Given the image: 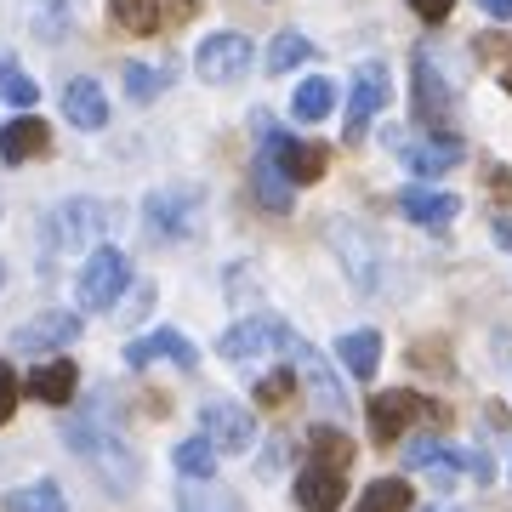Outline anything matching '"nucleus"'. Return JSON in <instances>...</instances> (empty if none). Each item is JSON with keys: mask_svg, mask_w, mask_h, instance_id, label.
Segmentation results:
<instances>
[{"mask_svg": "<svg viewBox=\"0 0 512 512\" xmlns=\"http://www.w3.org/2000/svg\"><path fill=\"white\" fill-rule=\"evenodd\" d=\"M74 336H80V313H40V319H29V325H18V336H12V348L18 353H52V348H69Z\"/></svg>", "mask_w": 512, "mask_h": 512, "instance_id": "14", "label": "nucleus"}, {"mask_svg": "<svg viewBox=\"0 0 512 512\" xmlns=\"http://www.w3.org/2000/svg\"><path fill=\"white\" fill-rule=\"evenodd\" d=\"M404 467H410V473H433L444 490H450L456 473L467 467V450H450V444H439V439H410L404 444Z\"/></svg>", "mask_w": 512, "mask_h": 512, "instance_id": "18", "label": "nucleus"}, {"mask_svg": "<svg viewBox=\"0 0 512 512\" xmlns=\"http://www.w3.org/2000/svg\"><path fill=\"white\" fill-rule=\"evenodd\" d=\"M177 512H245L234 490H217L211 478H194L188 490H177Z\"/></svg>", "mask_w": 512, "mask_h": 512, "instance_id": "26", "label": "nucleus"}, {"mask_svg": "<svg viewBox=\"0 0 512 512\" xmlns=\"http://www.w3.org/2000/svg\"><path fill=\"white\" fill-rule=\"evenodd\" d=\"M200 421H205V433H211V444H217L222 456H239V450H251V444H256L251 410H245V404H234V399H211L200 410Z\"/></svg>", "mask_w": 512, "mask_h": 512, "instance_id": "11", "label": "nucleus"}, {"mask_svg": "<svg viewBox=\"0 0 512 512\" xmlns=\"http://www.w3.org/2000/svg\"><path fill=\"white\" fill-rule=\"evenodd\" d=\"M382 143L399 154L416 177H439V171H450V165H461V137L456 131H404V126H387Z\"/></svg>", "mask_w": 512, "mask_h": 512, "instance_id": "3", "label": "nucleus"}, {"mask_svg": "<svg viewBox=\"0 0 512 512\" xmlns=\"http://www.w3.org/2000/svg\"><path fill=\"white\" fill-rule=\"evenodd\" d=\"M63 439H69V450L80 461H92V473L109 484V495H131V484L143 478V467H137V456H131V444L120 439L114 427H103L97 416L63 421Z\"/></svg>", "mask_w": 512, "mask_h": 512, "instance_id": "1", "label": "nucleus"}, {"mask_svg": "<svg viewBox=\"0 0 512 512\" xmlns=\"http://www.w3.org/2000/svg\"><path fill=\"white\" fill-rule=\"evenodd\" d=\"M251 188H256V200L268 205L274 217H285V211H291V205H296V183H291V177H285V171H279L274 160H268V154L256 160V171H251Z\"/></svg>", "mask_w": 512, "mask_h": 512, "instance_id": "23", "label": "nucleus"}, {"mask_svg": "<svg viewBox=\"0 0 512 512\" xmlns=\"http://www.w3.org/2000/svg\"><path fill=\"white\" fill-rule=\"evenodd\" d=\"M285 353H291V365L302 370V382H308V393H313L319 404H325V410H348V399H342V387H336V376H330V365H325V353H319V348H308V342H302L296 330H291V342H285Z\"/></svg>", "mask_w": 512, "mask_h": 512, "instance_id": "15", "label": "nucleus"}, {"mask_svg": "<svg viewBox=\"0 0 512 512\" xmlns=\"http://www.w3.org/2000/svg\"><path fill=\"white\" fill-rule=\"evenodd\" d=\"M279 467H285V439H274L268 450H262V461H256V473H262V478H274Z\"/></svg>", "mask_w": 512, "mask_h": 512, "instance_id": "39", "label": "nucleus"}, {"mask_svg": "<svg viewBox=\"0 0 512 512\" xmlns=\"http://www.w3.org/2000/svg\"><path fill=\"white\" fill-rule=\"evenodd\" d=\"M131 285V262L114 245H97L92 256H86V268H80V279H74V296H80V308L86 313H103L120 302V291Z\"/></svg>", "mask_w": 512, "mask_h": 512, "instance_id": "5", "label": "nucleus"}, {"mask_svg": "<svg viewBox=\"0 0 512 512\" xmlns=\"http://www.w3.org/2000/svg\"><path fill=\"white\" fill-rule=\"evenodd\" d=\"M478 6H484L495 23H512V0H478Z\"/></svg>", "mask_w": 512, "mask_h": 512, "instance_id": "40", "label": "nucleus"}, {"mask_svg": "<svg viewBox=\"0 0 512 512\" xmlns=\"http://www.w3.org/2000/svg\"><path fill=\"white\" fill-rule=\"evenodd\" d=\"M399 211L416 222V228H450V222L461 217V200L456 194H439V188H404Z\"/></svg>", "mask_w": 512, "mask_h": 512, "instance_id": "20", "label": "nucleus"}, {"mask_svg": "<svg viewBox=\"0 0 512 512\" xmlns=\"http://www.w3.org/2000/svg\"><path fill=\"white\" fill-rule=\"evenodd\" d=\"M291 342V325L274 319V313H256V319H239L234 330H222V359H256V353H285Z\"/></svg>", "mask_w": 512, "mask_h": 512, "instance_id": "10", "label": "nucleus"}, {"mask_svg": "<svg viewBox=\"0 0 512 512\" xmlns=\"http://www.w3.org/2000/svg\"><path fill=\"white\" fill-rule=\"evenodd\" d=\"M251 63H256V46L239 35V29H217V35L200 46V57H194L200 80H211V86H228V80H239Z\"/></svg>", "mask_w": 512, "mask_h": 512, "instance_id": "8", "label": "nucleus"}, {"mask_svg": "<svg viewBox=\"0 0 512 512\" xmlns=\"http://www.w3.org/2000/svg\"><path fill=\"white\" fill-rule=\"evenodd\" d=\"M387 97H393V74H387V63H359L353 69V92H348V143H359L370 131V120L387 109Z\"/></svg>", "mask_w": 512, "mask_h": 512, "instance_id": "7", "label": "nucleus"}, {"mask_svg": "<svg viewBox=\"0 0 512 512\" xmlns=\"http://www.w3.org/2000/svg\"><path fill=\"white\" fill-rule=\"evenodd\" d=\"M0 285H6V268H0Z\"/></svg>", "mask_w": 512, "mask_h": 512, "instance_id": "45", "label": "nucleus"}, {"mask_svg": "<svg viewBox=\"0 0 512 512\" xmlns=\"http://www.w3.org/2000/svg\"><path fill=\"white\" fill-rule=\"evenodd\" d=\"M262 154H268V160H274V165L285 171V177H291L296 188H302V183H319V177H325V165H330V154H325L319 143L285 137L279 126H268V137H262Z\"/></svg>", "mask_w": 512, "mask_h": 512, "instance_id": "9", "label": "nucleus"}, {"mask_svg": "<svg viewBox=\"0 0 512 512\" xmlns=\"http://www.w3.org/2000/svg\"><path fill=\"white\" fill-rule=\"evenodd\" d=\"M0 97H6V103H18V109H29V103L40 97V86L18 69V63H12V57H0Z\"/></svg>", "mask_w": 512, "mask_h": 512, "instance_id": "35", "label": "nucleus"}, {"mask_svg": "<svg viewBox=\"0 0 512 512\" xmlns=\"http://www.w3.org/2000/svg\"><path fill=\"white\" fill-rule=\"evenodd\" d=\"M74 387H80V365H74V359H46V365H35V376H29V399L69 404Z\"/></svg>", "mask_w": 512, "mask_h": 512, "instance_id": "21", "label": "nucleus"}, {"mask_svg": "<svg viewBox=\"0 0 512 512\" xmlns=\"http://www.w3.org/2000/svg\"><path fill=\"white\" fill-rule=\"evenodd\" d=\"M18 393H23L18 370H12V365H6V359H0V427H6V421L18 416Z\"/></svg>", "mask_w": 512, "mask_h": 512, "instance_id": "36", "label": "nucleus"}, {"mask_svg": "<svg viewBox=\"0 0 512 512\" xmlns=\"http://www.w3.org/2000/svg\"><path fill=\"white\" fill-rule=\"evenodd\" d=\"M433 512H461V507H433Z\"/></svg>", "mask_w": 512, "mask_h": 512, "instance_id": "44", "label": "nucleus"}, {"mask_svg": "<svg viewBox=\"0 0 512 512\" xmlns=\"http://www.w3.org/2000/svg\"><path fill=\"white\" fill-rule=\"evenodd\" d=\"M473 52H478V63H484V69L512 92V35H478Z\"/></svg>", "mask_w": 512, "mask_h": 512, "instance_id": "33", "label": "nucleus"}, {"mask_svg": "<svg viewBox=\"0 0 512 512\" xmlns=\"http://www.w3.org/2000/svg\"><path fill=\"white\" fill-rule=\"evenodd\" d=\"M285 393H291V370H274L256 382V404H285Z\"/></svg>", "mask_w": 512, "mask_h": 512, "instance_id": "37", "label": "nucleus"}, {"mask_svg": "<svg viewBox=\"0 0 512 512\" xmlns=\"http://www.w3.org/2000/svg\"><path fill=\"white\" fill-rule=\"evenodd\" d=\"M330 109H336V86H330L325 74H308V80L296 86V97H291V114L302 120V126H319Z\"/></svg>", "mask_w": 512, "mask_h": 512, "instance_id": "24", "label": "nucleus"}, {"mask_svg": "<svg viewBox=\"0 0 512 512\" xmlns=\"http://www.w3.org/2000/svg\"><path fill=\"white\" fill-rule=\"evenodd\" d=\"M336 359H342V370H348L353 382H370L376 365H382V336H376V330H348V336L336 342Z\"/></svg>", "mask_w": 512, "mask_h": 512, "instance_id": "22", "label": "nucleus"}, {"mask_svg": "<svg viewBox=\"0 0 512 512\" xmlns=\"http://www.w3.org/2000/svg\"><path fill=\"white\" fill-rule=\"evenodd\" d=\"M217 444H211V433H194V439H183L177 444V450H171V467H177V473L183 478H211L217 473Z\"/></svg>", "mask_w": 512, "mask_h": 512, "instance_id": "27", "label": "nucleus"}, {"mask_svg": "<svg viewBox=\"0 0 512 512\" xmlns=\"http://www.w3.org/2000/svg\"><path fill=\"white\" fill-rule=\"evenodd\" d=\"M109 12H114L120 29H131V35H160L171 0H109Z\"/></svg>", "mask_w": 512, "mask_h": 512, "instance_id": "25", "label": "nucleus"}, {"mask_svg": "<svg viewBox=\"0 0 512 512\" xmlns=\"http://www.w3.org/2000/svg\"><path fill=\"white\" fill-rule=\"evenodd\" d=\"M177 74L171 69H148V63H126V92H131V103H154V97L171 86Z\"/></svg>", "mask_w": 512, "mask_h": 512, "instance_id": "34", "label": "nucleus"}, {"mask_svg": "<svg viewBox=\"0 0 512 512\" xmlns=\"http://www.w3.org/2000/svg\"><path fill=\"white\" fill-rule=\"evenodd\" d=\"M154 359H165V365H177V370H194L200 365V348L188 342L183 330H154V336L126 348V365H154Z\"/></svg>", "mask_w": 512, "mask_h": 512, "instance_id": "17", "label": "nucleus"}, {"mask_svg": "<svg viewBox=\"0 0 512 512\" xmlns=\"http://www.w3.org/2000/svg\"><path fill=\"white\" fill-rule=\"evenodd\" d=\"M365 416H370V439H376V444H399L416 421H439L444 410H439V404H427L421 393L393 387V393H376V399H370Z\"/></svg>", "mask_w": 512, "mask_h": 512, "instance_id": "6", "label": "nucleus"}, {"mask_svg": "<svg viewBox=\"0 0 512 512\" xmlns=\"http://www.w3.org/2000/svg\"><path fill=\"white\" fill-rule=\"evenodd\" d=\"M410 12H416L421 23H444L456 12V0H410Z\"/></svg>", "mask_w": 512, "mask_h": 512, "instance_id": "38", "label": "nucleus"}, {"mask_svg": "<svg viewBox=\"0 0 512 512\" xmlns=\"http://www.w3.org/2000/svg\"><path fill=\"white\" fill-rule=\"evenodd\" d=\"M46 154H52V131H46V120L18 114V120H6V126H0V160H6V165L46 160Z\"/></svg>", "mask_w": 512, "mask_h": 512, "instance_id": "16", "label": "nucleus"}, {"mask_svg": "<svg viewBox=\"0 0 512 512\" xmlns=\"http://www.w3.org/2000/svg\"><path fill=\"white\" fill-rule=\"evenodd\" d=\"M450 114H456V92L439 80L433 57L416 52V126L421 131H450Z\"/></svg>", "mask_w": 512, "mask_h": 512, "instance_id": "12", "label": "nucleus"}, {"mask_svg": "<svg viewBox=\"0 0 512 512\" xmlns=\"http://www.w3.org/2000/svg\"><path fill=\"white\" fill-rule=\"evenodd\" d=\"M194 6H200V0H171V12H177V18H194Z\"/></svg>", "mask_w": 512, "mask_h": 512, "instance_id": "43", "label": "nucleus"}, {"mask_svg": "<svg viewBox=\"0 0 512 512\" xmlns=\"http://www.w3.org/2000/svg\"><path fill=\"white\" fill-rule=\"evenodd\" d=\"M143 222H148V234L154 239H194L205 228V194L194 183L183 188H154L143 200Z\"/></svg>", "mask_w": 512, "mask_h": 512, "instance_id": "2", "label": "nucleus"}, {"mask_svg": "<svg viewBox=\"0 0 512 512\" xmlns=\"http://www.w3.org/2000/svg\"><path fill=\"white\" fill-rule=\"evenodd\" d=\"M63 114H69V126H80V131H103L109 126V97H103V86L97 80H69L63 86Z\"/></svg>", "mask_w": 512, "mask_h": 512, "instance_id": "19", "label": "nucleus"}, {"mask_svg": "<svg viewBox=\"0 0 512 512\" xmlns=\"http://www.w3.org/2000/svg\"><path fill=\"white\" fill-rule=\"evenodd\" d=\"M353 456H359V450H353V439L342 427H313L308 433V461H325V467H342V473H348Z\"/></svg>", "mask_w": 512, "mask_h": 512, "instance_id": "28", "label": "nucleus"}, {"mask_svg": "<svg viewBox=\"0 0 512 512\" xmlns=\"http://www.w3.org/2000/svg\"><path fill=\"white\" fill-rule=\"evenodd\" d=\"M490 183H495V188H501V194L512 200V171H490Z\"/></svg>", "mask_w": 512, "mask_h": 512, "instance_id": "42", "label": "nucleus"}, {"mask_svg": "<svg viewBox=\"0 0 512 512\" xmlns=\"http://www.w3.org/2000/svg\"><path fill=\"white\" fill-rule=\"evenodd\" d=\"M495 245H507L512 251V217H495Z\"/></svg>", "mask_w": 512, "mask_h": 512, "instance_id": "41", "label": "nucleus"}, {"mask_svg": "<svg viewBox=\"0 0 512 512\" xmlns=\"http://www.w3.org/2000/svg\"><path fill=\"white\" fill-rule=\"evenodd\" d=\"M410 484L404 478H376V484H365V495H359V507L353 512H410Z\"/></svg>", "mask_w": 512, "mask_h": 512, "instance_id": "29", "label": "nucleus"}, {"mask_svg": "<svg viewBox=\"0 0 512 512\" xmlns=\"http://www.w3.org/2000/svg\"><path fill=\"white\" fill-rule=\"evenodd\" d=\"M97 234H109V205L103 200H63L40 222L46 251H86V239H97Z\"/></svg>", "mask_w": 512, "mask_h": 512, "instance_id": "4", "label": "nucleus"}, {"mask_svg": "<svg viewBox=\"0 0 512 512\" xmlns=\"http://www.w3.org/2000/svg\"><path fill=\"white\" fill-rule=\"evenodd\" d=\"M348 501V473L342 467H325V461H308L296 473V507L302 512H342Z\"/></svg>", "mask_w": 512, "mask_h": 512, "instance_id": "13", "label": "nucleus"}, {"mask_svg": "<svg viewBox=\"0 0 512 512\" xmlns=\"http://www.w3.org/2000/svg\"><path fill=\"white\" fill-rule=\"evenodd\" d=\"M308 57H313V40L296 35V29L268 40V74H285V69H296V63H308Z\"/></svg>", "mask_w": 512, "mask_h": 512, "instance_id": "32", "label": "nucleus"}, {"mask_svg": "<svg viewBox=\"0 0 512 512\" xmlns=\"http://www.w3.org/2000/svg\"><path fill=\"white\" fill-rule=\"evenodd\" d=\"M330 239H336V251H342V262H348L353 285H359V291H370V285H376V262H370L365 245H353V222H336V228H330Z\"/></svg>", "mask_w": 512, "mask_h": 512, "instance_id": "30", "label": "nucleus"}, {"mask_svg": "<svg viewBox=\"0 0 512 512\" xmlns=\"http://www.w3.org/2000/svg\"><path fill=\"white\" fill-rule=\"evenodd\" d=\"M6 512H69V501L52 478H40V484H23V490L6 495Z\"/></svg>", "mask_w": 512, "mask_h": 512, "instance_id": "31", "label": "nucleus"}]
</instances>
